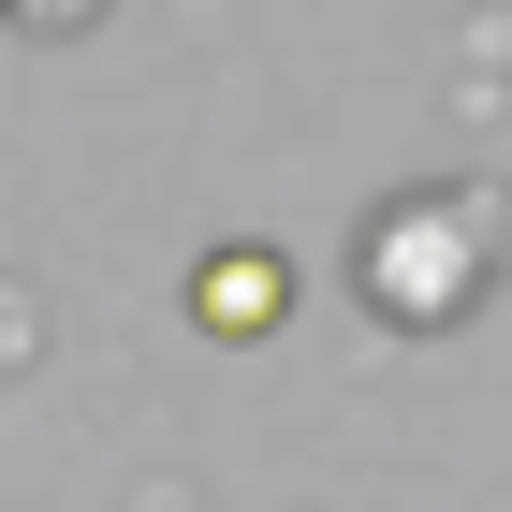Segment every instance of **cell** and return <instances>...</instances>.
<instances>
[{
    "instance_id": "obj_1",
    "label": "cell",
    "mask_w": 512,
    "mask_h": 512,
    "mask_svg": "<svg viewBox=\"0 0 512 512\" xmlns=\"http://www.w3.org/2000/svg\"><path fill=\"white\" fill-rule=\"evenodd\" d=\"M469 293H483L469 205H381V220H366V308L381 322H454Z\"/></svg>"
},
{
    "instance_id": "obj_2",
    "label": "cell",
    "mask_w": 512,
    "mask_h": 512,
    "mask_svg": "<svg viewBox=\"0 0 512 512\" xmlns=\"http://www.w3.org/2000/svg\"><path fill=\"white\" fill-rule=\"evenodd\" d=\"M278 308H293V264H278V249H205V264H191V322H205V337H235V352H249V337H278Z\"/></svg>"
},
{
    "instance_id": "obj_3",
    "label": "cell",
    "mask_w": 512,
    "mask_h": 512,
    "mask_svg": "<svg viewBox=\"0 0 512 512\" xmlns=\"http://www.w3.org/2000/svg\"><path fill=\"white\" fill-rule=\"evenodd\" d=\"M0 15H15V30H74L88 0H0Z\"/></svg>"
}]
</instances>
